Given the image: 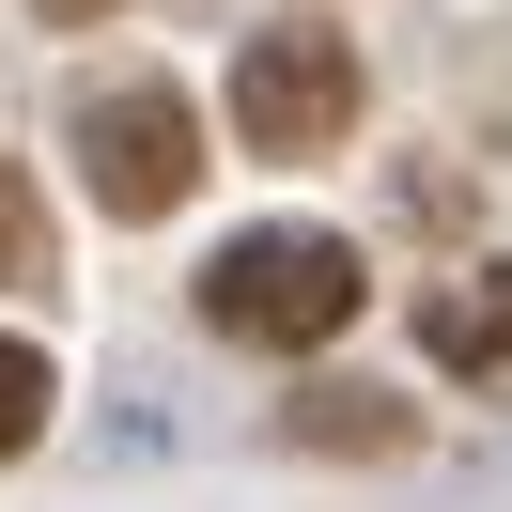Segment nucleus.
<instances>
[{
    "label": "nucleus",
    "mask_w": 512,
    "mask_h": 512,
    "mask_svg": "<svg viewBox=\"0 0 512 512\" xmlns=\"http://www.w3.org/2000/svg\"><path fill=\"white\" fill-rule=\"evenodd\" d=\"M419 342H435V373H512V264L450 280L435 311H419Z\"/></svg>",
    "instance_id": "nucleus-4"
},
{
    "label": "nucleus",
    "mask_w": 512,
    "mask_h": 512,
    "mask_svg": "<svg viewBox=\"0 0 512 512\" xmlns=\"http://www.w3.org/2000/svg\"><path fill=\"white\" fill-rule=\"evenodd\" d=\"M32 16H47V32H94V16H125V0H32Z\"/></svg>",
    "instance_id": "nucleus-7"
},
{
    "label": "nucleus",
    "mask_w": 512,
    "mask_h": 512,
    "mask_svg": "<svg viewBox=\"0 0 512 512\" xmlns=\"http://www.w3.org/2000/svg\"><path fill=\"white\" fill-rule=\"evenodd\" d=\"M357 249L342 233H233L218 264H202V326H218V342H264V357H311V342H342L357 326Z\"/></svg>",
    "instance_id": "nucleus-1"
},
{
    "label": "nucleus",
    "mask_w": 512,
    "mask_h": 512,
    "mask_svg": "<svg viewBox=\"0 0 512 512\" xmlns=\"http://www.w3.org/2000/svg\"><path fill=\"white\" fill-rule=\"evenodd\" d=\"M0 280H47V202H32V171H0Z\"/></svg>",
    "instance_id": "nucleus-6"
},
{
    "label": "nucleus",
    "mask_w": 512,
    "mask_h": 512,
    "mask_svg": "<svg viewBox=\"0 0 512 512\" xmlns=\"http://www.w3.org/2000/svg\"><path fill=\"white\" fill-rule=\"evenodd\" d=\"M342 125H357V32L280 16V32L233 47V140H249V156H326Z\"/></svg>",
    "instance_id": "nucleus-2"
},
{
    "label": "nucleus",
    "mask_w": 512,
    "mask_h": 512,
    "mask_svg": "<svg viewBox=\"0 0 512 512\" xmlns=\"http://www.w3.org/2000/svg\"><path fill=\"white\" fill-rule=\"evenodd\" d=\"M78 187H94L109 218H171V202L202 187V109L171 94V78H109V94H78Z\"/></svg>",
    "instance_id": "nucleus-3"
},
{
    "label": "nucleus",
    "mask_w": 512,
    "mask_h": 512,
    "mask_svg": "<svg viewBox=\"0 0 512 512\" xmlns=\"http://www.w3.org/2000/svg\"><path fill=\"white\" fill-rule=\"evenodd\" d=\"M32 435H47V357H32V342H0V466H16Z\"/></svg>",
    "instance_id": "nucleus-5"
}]
</instances>
